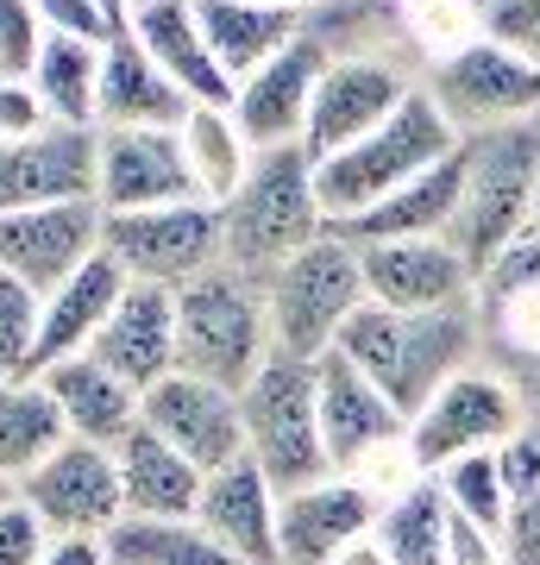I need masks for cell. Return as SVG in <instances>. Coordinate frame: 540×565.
I'll return each instance as SVG.
<instances>
[{
  "instance_id": "33",
  "label": "cell",
  "mask_w": 540,
  "mask_h": 565,
  "mask_svg": "<svg viewBox=\"0 0 540 565\" xmlns=\"http://www.w3.org/2000/svg\"><path fill=\"white\" fill-rule=\"evenodd\" d=\"M100 63H107L100 44H76V39H51L44 44L39 70H32V88L44 95L51 120L100 126Z\"/></svg>"
},
{
  "instance_id": "28",
  "label": "cell",
  "mask_w": 540,
  "mask_h": 565,
  "mask_svg": "<svg viewBox=\"0 0 540 565\" xmlns=\"http://www.w3.org/2000/svg\"><path fill=\"white\" fill-rule=\"evenodd\" d=\"M195 13H201V32L214 44L221 70L233 76V88L308 32V13L264 7V0H195Z\"/></svg>"
},
{
  "instance_id": "36",
  "label": "cell",
  "mask_w": 540,
  "mask_h": 565,
  "mask_svg": "<svg viewBox=\"0 0 540 565\" xmlns=\"http://www.w3.org/2000/svg\"><path fill=\"white\" fill-rule=\"evenodd\" d=\"M39 333H44V296L13 277H0V377L7 384H32Z\"/></svg>"
},
{
  "instance_id": "43",
  "label": "cell",
  "mask_w": 540,
  "mask_h": 565,
  "mask_svg": "<svg viewBox=\"0 0 540 565\" xmlns=\"http://www.w3.org/2000/svg\"><path fill=\"white\" fill-rule=\"evenodd\" d=\"M446 559L453 565H502V534L453 515V522H446Z\"/></svg>"
},
{
  "instance_id": "51",
  "label": "cell",
  "mask_w": 540,
  "mask_h": 565,
  "mask_svg": "<svg viewBox=\"0 0 540 565\" xmlns=\"http://www.w3.org/2000/svg\"><path fill=\"white\" fill-rule=\"evenodd\" d=\"M534 427H540V415H534Z\"/></svg>"
},
{
  "instance_id": "35",
  "label": "cell",
  "mask_w": 540,
  "mask_h": 565,
  "mask_svg": "<svg viewBox=\"0 0 540 565\" xmlns=\"http://www.w3.org/2000/svg\"><path fill=\"white\" fill-rule=\"evenodd\" d=\"M441 490H446V509H453V515L490 527V534H502V527H509V509H516V503H509V490H502L497 452H472V459L446 465Z\"/></svg>"
},
{
  "instance_id": "49",
  "label": "cell",
  "mask_w": 540,
  "mask_h": 565,
  "mask_svg": "<svg viewBox=\"0 0 540 565\" xmlns=\"http://www.w3.org/2000/svg\"><path fill=\"white\" fill-rule=\"evenodd\" d=\"M528 233H534V239H540V195H534V221H528Z\"/></svg>"
},
{
  "instance_id": "31",
  "label": "cell",
  "mask_w": 540,
  "mask_h": 565,
  "mask_svg": "<svg viewBox=\"0 0 540 565\" xmlns=\"http://www.w3.org/2000/svg\"><path fill=\"white\" fill-rule=\"evenodd\" d=\"M182 145H189V163H195V182H201V202H233L240 182L252 177L258 163V145L245 139V126L233 120V107H195L182 120Z\"/></svg>"
},
{
  "instance_id": "21",
  "label": "cell",
  "mask_w": 540,
  "mask_h": 565,
  "mask_svg": "<svg viewBox=\"0 0 540 565\" xmlns=\"http://www.w3.org/2000/svg\"><path fill=\"white\" fill-rule=\"evenodd\" d=\"M88 352L114 377H126L139 396H151L163 377H177V296L151 289V282H133Z\"/></svg>"
},
{
  "instance_id": "5",
  "label": "cell",
  "mask_w": 540,
  "mask_h": 565,
  "mask_svg": "<svg viewBox=\"0 0 540 565\" xmlns=\"http://www.w3.org/2000/svg\"><path fill=\"white\" fill-rule=\"evenodd\" d=\"M453 151H459V132H453L441 107L415 88L409 107H402L383 132H371L364 145H352V151H340V158L315 163L327 221H333V226L364 221L371 207H383L396 189H409L415 177H427V170L446 163Z\"/></svg>"
},
{
  "instance_id": "19",
  "label": "cell",
  "mask_w": 540,
  "mask_h": 565,
  "mask_svg": "<svg viewBox=\"0 0 540 565\" xmlns=\"http://www.w3.org/2000/svg\"><path fill=\"white\" fill-rule=\"evenodd\" d=\"M315 384H320V434H327L333 471L352 478L364 459H378L383 446H409V422L396 415V403L346 352H327L315 364Z\"/></svg>"
},
{
  "instance_id": "40",
  "label": "cell",
  "mask_w": 540,
  "mask_h": 565,
  "mask_svg": "<svg viewBox=\"0 0 540 565\" xmlns=\"http://www.w3.org/2000/svg\"><path fill=\"white\" fill-rule=\"evenodd\" d=\"M39 13H44V25H51V39L100 44V51L120 39V32H114V20L100 13V0H39Z\"/></svg>"
},
{
  "instance_id": "7",
  "label": "cell",
  "mask_w": 540,
  "mask_h": 565,
  "mask_svg": "<svg viewBox=\"0 0 540 565\" xmlns=\"http://www.w3.org/2000/svg\"><path fill=\"white\" fill-rule=\"evenodd\" d=\"M421 95L441 107L459 139L540 126V70L521 51L497 44L490 32H472L453 51H441L421 70Z\"/></svg>"
},
{
  "instance_id": "11",
  "label": "cell",
  "mask_w": 540,
  "mask_h": 565,
  "mask_svg": "<svg viewBox=\"0 0 540 565\" xmlns=\"http://www.w3.org/2000/svg\"><path fill=\"white\" fill-rule=\"evenodd\" d=\"M7 497H20L57 541H107L126 522L120 465H114L107 446H82V440L51 452L20 484H7Z\"/></svg>"
},
{
  "instance_id": "32",
  "label": "cell",
  "mask_w": 540,
  "mask_h": 565,
  "mask_svg": "<svg viewBox=\"0 0 540 565\" xmlns=\"http://www.w3.org/2000/svg\"><path fill=\"white\" fill-rule=\"evenodd\" d=\"M446 522H453V509H446L441 478H415L402 497L383 503L378 541L390 546L396 565H453L446 559Z\"/></svg>"
},
{
  "instance_id": "41",
  "label": "cell",
  "mask_w": 540,
  "mask_h": 565,
  "mask_svg": "<svg viewBox=\"0 0 540 565\" xmlns=\"http://www.w3.org/2000/svg\"><path fill=\"white\" fill-rule=\"evenodd\" d=\"M497 471H502V490H509V503H534L540 497V427L528 422L516 440L497 446Z\"/></svg>"
},
{
  "instance_id": "38",
  "label": "cell",
  "mask_w": 540,
  "mask_h": 565,
  "mask_svg": "<svg viewBox=\"0 0 540 565\" xmlns=\"http://www.w3.org/2000/svg\"><path fill=\"white\" fill-rule=\"evenodd\" d=\"M51 546H57V534H51L20 497L0 503V565H44L51 559Z\"/></svg>"
},
{
  "instance_id": "3",
  "label": "cell",
  "mask_w": 540,
  "mask_h": 565,
  "mask_svg": "<svg viewBox=\"0 0 540 565\" xmlns=\"http://www.w3.org/2000/svg\"><path fill=\"white\" fill-rule=\"evenodd\" d=\"M271 359H277V327L258 277L221 264L177 296V371L245 396Z\"/></svg>"
},
{
  "instance_id": "22",
  "label": "cell",
  "mask_w": 540,
  "mask_h": 565,
  "mask_svg": "<svg viewBox=\"0 0 540 565\" xmlns=\"http://www.w3.org/2000/svg\"><path fill=\"white\" fill-rule=\"evenodd\" d=\"M277 515H283V490L258 471L252 452L240 465L214 471L195 509V522L245 565H277Z\"/></svg>"
},
{
  "instance_id": "26",
  "label": "cell",
  "mask_w": 540,
  "mask_h": 565,
  "mask_svg": "<svg viewBox=\"0 0 540 565\" xmlns=\"http://www.w3.org/2000/svg\"><path fill=\"white\" fill-rule=\"evenodd\" d=\"M114 465H120V490H126V515H151V522H189L201 509V490H208V471L195 459H182L177 446L139 427L126 446H114Z\"/></svg>"
},
{
  "instance_id": "24",
  "label": "cell",
  "mask_w": 540,
  "mask_h": 565,
  "mask_svg": "<svg viewBox=\"0 0 540 565\" xmlns=\"http://www.w3.org/2000/svg\"><path fill=\"white\" fill-rule=\"evenodd\" d=\"M133 39L151 51V63H158L195 107H233V76L221 70L214 44L201 32L195 0H151V7H139Z\"/></svg>"
},
{
  "instance_id": "50",
  "label": "cell",
  "mask_w": 540,
  "mask_h": 565,
  "mask_svg": "<svg viewBox=\"0 0 540 565\" xmlns=\"http://www.w3.org/2000/svg\"><path fill=\"white\" fill-rule=\"evenodd\" d=\"M139 7H151V0H139Z\"/></svg>"
},
{
  "instance_id": "16",
  "label": "cell",
  "mask_w": 540,
  "mask_h": 565,
  "mask_svg": "<svg viewBox=\"0 0 540 565\" xmlns=\"http://www.w3.org/2000/svg\"><path fill=\"white\" fill-rule=\"evenodd\" d=\"M364 289L378 308L396 315H434V308H472L484 277L446 239H364Z\"/></svg>"
},
{
  "instance_id": "34",
  "label": "cell",
  "mask_w": 540,
  "mask_h": 565,
  "mask_svg": "<svg viewBox=\"0 0 540 565\" xmlns=\"http://www.w3.org/2000/svg\"><path fill=\"white\" fill-rule=\"evenodd\" d=\"M107 553H114V565H245V559H233L195 515H189V522L126 515V522L107 534Z\"/></svg>"
},
{
  "instance_id": "8",
  "label": "cell",
  "mask_w": 540,
  "mask_h": 565,
  "mask_svg": "<svg viewBox=\"0 0 540 565\" xmlns=\"http://www.w3.org/2000/svg\"><path fill=\"white\" fill-rule=\"evenodd\" d=\"M245 403V446L271 484L289 497L301 484H320L333 478V459H327V434H320V384L308 359H277L264 364L252 390L240 396Z\"/></svg>"
},
{
  "instance_id": "30",
  "label": "cell",
  "mask_w": 540,
  "mask_h": 565,
  "mask_svg": "<svg viewBox=\"0 0 540 565\" xmlns=\"http://www.w3.org/2000/svg\"><path fill=\"white\" fill-rule=\"evenodd\" d=\"M63 446H70V422H63L57 396L44 390V377L7 384V396H0V471H7V484H20L25 471H39Z\"/></svg>"
},
{
  "instance_id": "12",
  "label": "cell",
  "mask_w": 540,
  "mask_h": 565,
  "mask_svg": "<svg viewBox=\"0 0 540 565\" xmlns=\"http://www.w3.org/2000/svg\"><path fill=\"white\" fill-rule=\"evenodd\" d=\"M421 88L415 70H402V63H383V57H340L327 63V76H320V95H315V114H308V158L327 163L364 145L371 132L396 120L409 95Z\"/></svg>"
},
{
  "instance_id": "46",
  "label": "cell",
  "mask_w": 540,
  "mask_h": 565,
  "mask_svg": "<svg viewBox=\"0 0 540 565\" xmlns=\"http://www.w3.org/2000/svg\"><path fill=\"white\" fill-rule=\"evenodd\" d=\"M333 565H396V559H390V546H383L378 534H364V541H352Z\"/></svg>"
},
{
  "instance_id": "14",
  "label": "cell",
  "mask_w": 540,
  "mask_h": 565,
  "mask_svg": "<svg viewBox=\"0 0 540 565\" xmlns=\"http://www.w3.org/2000/svg\"><path fill=\"white\" fill-rule=\"evenodd\" d=\"M107 252V207L76 202V207H13L0 214V277L25 289H63Z\"/></svg>"
},
{
  "instance_id": "48",
  "label": "cell",
  "mask_w": 540,
  "mask_h": 565,
  "mask_svg": "<svg viewBox=\"0 0 540 565\" xmlns=\"http://www.w3.org/2000/svg\"><path fill=\"white\" fill-rule=\"evenodd\" d=\"M264 7H289V13H315L320 0H264Z\"/></svg>"
},
{
  "instance_id": "2",
  "label": "cell",
  "mask_w": 540,
  "mask_h": 565,
  "mask_svg": "<svg viewBox=\"0 0 540 565\" xmlns=\"http://www.w3.org/2000/svg\"><path fill=\"white\" fill-rule=\"evenodd\" d=\"M221 226H226V270H245L258 282H271L289 258H301L315 239H327L333 221H327V202H320L308 145L258 151L240 195L221 202Z\"/></svg>"
},
{
  "instance_id": "47",
  "label": "cell",
  "mask_w": 540,
  "mask_h": 565,
  "mask_svg": "<svg viewBox=\"0 0 540 565\" xmlns=\"http://www.w3.org/2000/svg\"><path fill=\"white\" fill-rule=\"evenodd\" d=\"M100 13H107V20H114V32H133V20H139V0H100Z\"/></svg>"
},
{
  "instance_id": "6",
  "label": "cell",
  "mask_w": 540,
  "mask_h": 565,
  "mask_svg": "<svg viewBox=\"0 0 540 565\" xmlns=\"http://www.w3.org/2000/svg\"><path fill=\"white\" fill-rule=\"evenodd\" d=\"M271 296V327H277V352L320 364L327 352H340L346 327L364 315L371 289H364V258L346 233L315 239L301 258H289L277 277L264 282Z\"/></svg>"
},
{
  "instance_id": "39",
  "label": "cell",
  "mask_w": 540,
  "mask_h": 565,
  "mask_svg": "<svg viewBox=\"0 0 540 565\" xmlns=\"http://www.w3.org/2000/svg\"><path fill=\"white\" fill-rule=\"evenodd\" d=\"M484 32L540 70V0H484Z\"/></svg>"
},
{
  "instance_id": "23",
  "label": "cell",
  "mask_w": 540,
  "mask_h": 565,
  "mask_svg": "<svg viewBox=\"0 0 540 565\" xmlns=\"http://www.w3.org/2000/svg\"><path fill=\"white\" fill-rule=\"evenodd\" d=\"M44 390L57 396L63 422H70V440H82V446H107L114 452V446H126L145 427V396L126 377H114L95 352L51 364Z\"/></svg>"
},
{
  "instance_id": "9",
  "label": "cell",
  "mask_w": 540,
  "mask_h": 565,
  "mask_svg": "<svg viewBox=\"0 0 540 565\" xmlns=\"http://www.w3.org/2000/svg\"><path fill=\"white\" fill-rule=\"evenodd\" d=\"M528 422H534V415L521 403V390L509 384L502 371H490V364H472L465 377H453V384L409 422V459H415L421 478H441L446 465L472 459V452H497V446L516 440Z\"/></svg>"
},
{
  "instance_id": "17",
  "label": "cell",
  "mask_w": 540,
  "mask_h": 565,
  "mask_svg": "<svg viewBox=\"0 0 540 565\" xmlns=\"http://www.w3.org/2000/svg\"><path fill=\"white\" fill-rule=\"evenodd\" d=\"M145 427L163 434L182 459H195L208 478L226 471V465H240L245 452H252V446H245V403L221 384L189 377V371L163 377V384L145 396Z\"/></svg>"
},
{
  "instance_id": "13",
  "label": "cell",
  "mask_w": 540,
  "mask_h": 565,
  "mask_svg": "<svg viewBox=\"0 0 540 565\" xmlns=\"http://www.w3.org/2000/svg\"><path fill=\"white\" fill-rule=\"evenodd\" d=\"M100 207V126L51 120L20 145H0V214L13 207Z\"/></svg>"
},
{
  "instance_id": "45",
  "label": "cell",
  "mask_w": 540,
  "mask_h": 565,
  "mask_svg": "<svg viewBox=\"0 0 540 565\" xmlns=\"http://www.w3.org/2000/svg\"><path fill=\"white\" fill-rule=\"evenodd\" d=\"M44 565H114V553H107V541H57Z\"/></svg>"
},
{
  "instance_id": "37",
  "label": "cell",
  "mask_w": 540,
  "mask_h": 565,
  "mask_svg": "<svg viewBox=\"0 0 540 565\" xmlns=\"http://www.w3.org/2000/svg\"><path fill=\"white\" fill-rule=\"evenodd\" d=\"M51 25H44L39 0H0V82H32Z\"/></svg>"
},
{
  "instance_id": "4",
  "label": "cell",
  "mask_w": 540,
  "mask_h": 565,
  "mask_svg": "<svg viewBox=\"0 0 540 565\" xmlns=\"http://www.w3.org/2000/svg\"><path fill=\"white\" fill-rule=\"evenodd\" d=\"M465 151V195H459V221L446 233V245H459L465 264L490 277L534 221V195H540V126H509V132H478L459 139Z\"/></svg>"
},
{
  "instance_id": "25",
  "label": "cell",
  "mask_w": 540,
  "mask_h": 565,
  "mask_svg": "<svg viewBox=\"0 0 540 565\" xmlns=\"http://www.w3.org/2000/svg\"><path fill=\"white\" fill-rule=\"evenodd\" d=\"M126 289H133V282H126V270L107 258V252H100L88 270H76L63 289H51V296H44V333H39L32 377H44V371L63 364V359H82V352L100 340V327L114 321V308H120Z\"/></svg>"
},
{
  "instance_id": "44",
  "label": "cell",
  "mask_w": 540,
  "mask_h": 565,
  "mask_svg": "<svg viewBox=\"0 0 540 565\" xmlns=\"http://www.w3.org/2000/svg\"><path fill=\"white\" fill-rule=\"evenodd\" d=\"M502 565H540V497L509 509V527H502Z\"/></svg>"
},
{
  "instance_id": "18",
  "label": "cell",
  "mask_w": 540,
  "mask_h": 565,
  "mask_svg": "<svg viewBox=\"0 0 540 565\" xmlns=\"http://www.w3.org/2000/svg\"><path fill=\"white\" fill-rule=\"evenodd\" d=\"M378 515L383 503L346 471L289 490L277 515V565H333L352 541L378 534Z\"/></svg>"
},
{
  "instance_id": "42",
  "label": "cell",
  "mask_w": 540,
  "mask_h": 565,
  "mask_svg": "<svg viewBox=\"0 0 540 565\" xmlns=\"http://www.w3.org/2000/svg\"><path fill=\"white\" fill-rule=\"evenodd\" d=\"M51 126V107L32 82H0V145H20Z\"/></svg>"
},
{
  "instance_id": "10",
  "label": "cell",
  "mask_w": 540,
  "mask_h": 565,
  "mask_svg": "<svg viewBox=\"0 0 540 565\" xmlns=\"http://www.w3.org/2000/svg\"><path fill=\"white\" fill-rule=\"evenodd\" d=\"M107 258L126 270V282H151L182 296L189 282L226 264V226L214 202L145 207V214H107Z\"/></svg>"
},
{
  "instance_id": "27",
  "label": "cell",
  "mask_w": 540,
  "mask_h": 565,
  "mask_svg": "<svg viewBox=\"0 0 540 565\" xmlns=\"http://www.w3.org/2000/svg\"><path fill=\"white\" fill-rule=\"evenodd\" d=\"M189 114H195V102L151 63V51H145L133 32L107 44V63H100V126H107V132L182 126Z\"/></svg>"
},
{
  "instance_id": "20",
  "label": "cell",
  "mask_w": 540,
  "mask_h": 565,
  "mask_svg": "<svg viewBox=\"0 0 540 565\" xmlns=\"http://www.w3.org/2000/svg\"><path fill=\"white\" fill-rule=\"evenodd\" d=\"M327 51H320L308 32H301L289 51L252 70V76L233 88V120L245 126V139L258 151H277V145H301L308 139V114H315L320 76H327Z\"/></svg>"
},
{
  "instance_id": "1",
  "label": "cell",
  "mask_w": 540,
  "mask_h": 565,
  "mask_svg": "<svg viewBox=\"0 0 540 565\" xmlns=\"http://www.w3.org/2000/svg\"><path fill=\"white\" fill-rule=\"evenodd\" d=\"M340 352L396 403L402 422H415L453 377L484 364V308H434V315H396L364 302V315L346 327Z\"/></svg>"
},
{
  "instance_id": "15",
  "label": "cell",
  "mask_w": 540,
  "mask_h": 565,
  "mask_svg": "<svg viewBox=\"0 0 540 565\" xmlns=\"http://www.w3.org/2000/svg\"><path fill=\"white\" fill-rule=\"evenodd\" d=\"M177 202H201L182 126H133V132L100 126V207L107 214H145V207Z\"/></svg>"
},
{
  "instance_id": "29",
  "label": "cell",
  "mask_w": 540,
  "mask_h": 565,
  "mask_svg": "<svg viewBox=\"0 0 540 565\" xmlns=\"http://www.w3.org/2000/svg\"><path fill=\"white\" fill-rule=\"evenodd\" d=\"M459 195H465V151H453L427 177L396 189L383 207H371L364 221L333 226V233H346L352 245H364V239H446L453 221H459Z\"/></svg>"
}]
</instances>
